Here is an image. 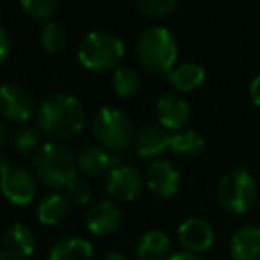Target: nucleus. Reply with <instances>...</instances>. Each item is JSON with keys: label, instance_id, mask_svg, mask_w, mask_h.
<instances>
[{"label": "nucleus", "instance_id": "obj_6", "mask_svg": "<svg viewBox=\"0 0 260 260\" xmlns=\"http://www.w3.org/2000/svg\"><path fill=\"white\" fill-rule=\"evenodd\" d=\"M91 128L98 145L114 153L123 152L134 139V126L126 112L111 105L98 109L91 121Z\"/></svg>", "mask_w": 260, "mask_h": 260}, {"label": "nucleus", "instance_id": "obj_8", "mask_svg": "<svg viewBox=\"0 0 260 260\" xmlns=\"http://www.w3.org/2000/svg\"><path fill=\"white\" fill-rule=\"evenodd\" d=\"M0 114L15 125H27L34 114V100L30 93L20 84H2L0 86Z\"/></svg>", "mask_w": 260, "mask_h": 260}, {"label": "nucleus", "instance_id": "obj_21", "mask_svg": "<svg viewBox=\"0 0 260 260\" xmlns=\"http://www.w3.org/2000/svg\"><path fill=\"white\" fill-rule=\"evenodd\" d=\"M48 260H94V248L86 237L70 235L55 242Z\"/></svg>", "mask_w": 260, "mask_h": 260}, {"label": "nucleus", "instance_id": "obj_30", "mask_svg": "<svg viewBox=\"0 0 260 260\" xmlns=\"http://www.w3.org/2000/svg\"><path fill=\"white\" fill-rule=\"evenodd\" d=\"M249 98L256 107H260V73L249 84Z\"/></svg>", "mask_w": 260, "mask_h": 260}, {"label": "nucleus", "instance_id": "obj_31", "mask_svg": "<svg viewBox=\"0 0 260 260\" xmlns=\"http://www.w3.org/2000/svg\"><path fill=\"white\" fill-rule=\"evenodd\" d=\"M166 260H202L196 253H191V251H178V253H173V255H170Z\"/></svg>", "mask_w": 260, "mask_h": 260}, {"label": "nucleus", "instance_id": "obj_19", "mask_svg": "<svg viewBox=\"0 0 260 260\" xmlns=\"http://www.w3.org/2000/svg\"><path fill=\"white\" fill-rule=\"evenodd\" d=\"M171 251V239L162 230H148L138 239L134 253L138 260H166Z\"/></svg>", "mask_w": 260, "mask_h": 260}, {"label": "nucleus", "instance_id": "obj_28", "mask_svg": "<svg viewBox=\"0 0 260 260\" xmlns=\"http://www.w3.org/2000/svg\"><path fill=\"white\" fill-rule=\"evenodd\" d=\"M64 194L70 198V202L75 203V205H87L91 202V196H93V191H91V185L87 184L84 178L75 177L64 189Z\"/></svg>", "mask_w": 260, "mask_h": 260}, {"label": "nucleus", "instance_id": "obj_9", "mask_svg": "<svg viewBox=\"0 0 260 260\" xmlns=\"http://www.w3.org/2000/svg\"><path fill=\"white\" fill-rule=\"evenodd\" d=\"M145 187V178L128 164H118L105 175V191L116 202H134Z\"/></svg>", "mask_w": 260, "mask_h": 260}, {"label": "nucleus", "instance_id": "obj_25", "mask_svg": "<svg viewBox=\"0 0 260 260\" xmlns=\"http://www.w3.org/2000/svg\"><path fill=\"white\" fill-rule=\"evenodd\" d=\"M41 134L43 132L40 128H36V126L22 125L13 136V146H15V150L20 155L32 157L40 150V146L43 145L41 143Z\"/></svg>", "mask_w": 260, "mask_h": 260}, {"label": "nucleus", "instance_id": "obj_13", "mask_svg": "<svg viewBox=\"0 0 260 260\" xmlns=\"http://www.w3.org/2000/svg\"><path fill=\"white\" fill-rule=\"evenodd\" d=\"M159 125L170 132L185 128L191 119V104L180 93H166L155 105Z\"/></svg>", "mask_w": 260, "mask_h": 260}, {"label": "nucleus", "instance_id": "obj_7", "mask_svg": "<svg viewBox=\"0 0 260 260\" xmlns=\"http://www.w3.org/2000/svg\"><path fill=\"white\" fill-rule=\"evenodd\" d=\"M38 178L32 171L22 166H13L6 157L0 155V191L9 203L25 207L36 198Z\"/></svg>", "mask_w": 260, "mask_h": 260}, {"label": "nucleus", "instance_id": "obj_16", "mask_svg": "<svg viewBox=\"0 0 260 260\" xmlns=\"http://www.w3.org/2000/svg\"><path fill=\"white\" fill-rule=\"evenodd\" d=\"M2 249L11 260H29L36 251V237L25 223H13L2 237Z\"/></svg>", "mask_w": 260, "mask_h": 260}, {"label": "nucleus", "instance_id": "obj_5", "mask_svg": "<svg viewBox=\"0 0 260 260\" xmlns=\"http://www.w3.org/2000/svg\"><path fill=\"white\" fill-rule=\"evenodd\" d=\"M217 198L226 212L242 216L256 205L258 184L248 170L237 168L223 175L217 184Z\"/></svg>", "mask_w": 260, "mask_h": 260}, {"label": "nucleus", "instance_id": "obj_27", "mask_svg": "<svg viewBox=\"0 0 260 260\" xmlns=\"http://www.w3.org/2000/svg\"><path fill=\"white\" fill-rule=\"evenodd\" d=\"M180 0H136L139 13L148 18H164L177 9Z\"/></svg>", "mask_w": 260, "mask_h": 260}, {"label": "nucleus", "instance_id": "obj_35", "mask_svg": "<svg viewBox=\"0 0 260 260\" xmlns=\"http://www.w3.org/2000/svg\"><path fill=\"white\" fill-rule=\"evenodd\" d=\"M0 20H2V8H0Z\"/></svg>", "mask_w": 260, "mask_h": 260}, {"label": "nucleus", "instance_id": "obj_29", "mask_svg": "<svg viewBox=\"0 0 260 260\" xmlns=\"http://www.w3.org/2000/svg\"><path fill=\"white\" fill-rule=\"evenodd\" d=\"M11 50H13L11 36H9V32L4 27H0V64L8 61V57L11 55Z\"/></svg>", "mask_w": 260, "mask_h": 260}, {"label": "nucleus", "instance_id": "obj_14", "mask_svg": "<svg viewBox=\"0 0 260 260\" xmlns=\"http://www.w3.org/2000/svg\"><path fill=\"white\" fill-rule=\"evenodd\" d=\"M178 241H180L182 248L185 251L191 253H203L209 251L214 244V228L209 221L202 219V217H187L180 223L178 226Z\"/></svg>", "mask_w": 260, "mask_h": 260}, {"label": "nucleus", "instance_id": "obj_33", "mask_svg": "<svg viewBox=\"0 0 260 260\" xmlns=\"http://www.w3.org/2000/svg\"><path fill=\"white\" fill-rule=\"evenodd\" d=\"M4 141H6V130L2 126V123H0V148L4 146Z\"/></svg>", "mask_w": 260, "mask_h": 260}, {"label": "nucleus", "instance_id": "obj_22", "mask_svg": "<svg viewBox=\"0 0 260 260\" xmlns=\"http://www.w3.org/2000/svg\"><path fill=\"white\" fill-rule=\"evenodd\" d=\"M203 146H205L203 138L192 128L177 130L170 138V152H173L180 159H196L203 152Z\"/></svg>", "mask_w": 260, "mask_h": 260}, {"label": "nucleus", "instance_id": "obj_18", "mask_svg": "<svg viewBox=\"0 0 260 260\" xmlns=\"http://www.w3.org/2000/svg\"><path fill=\"white\" fill-rule=\"evenodd\" d=\"M72 210V202L62 191H52L40 200L36 209L38 221L47 226H55L68 217Z\"/></svg>", "mask_w": 260, "mask_h": 260}, {"label": "nucleus", "instance_id": "obj_20", "mask_svg": "<svg viewBox=\"0 0 260 260\" xmlns=\"http://www.w3.org/2000/svg\"><path fill=\"white\" fill-rule=\"evenodd\" d=\"M166 79L178 93H191V91L202 87V84L207 79V72L198 62H184V64L173 66Z\"/></svg>", "mask_w": 260, "mask_h": 260}, {"label": "nucleus", "instance_id": "obj_17", "mask_svg": "<svg viewBox=\"0 0 260 260\" xmlns=\"http://www.w3.org/2000/svg\"><path fill=\"white\" fill-rule=\"evenodd\" d=\"M230 255L234 260H260V226L244 224L230 239Z\"/></svg>", "mask_w": 260, "mask_h": 260}, {"label": "nucleus", "instance_id": "obj_2", "mask_svg": "<svg viewBox=\"0 0 260 260\" xmlns=\"http://www.w3.org/2000/svg\"><path fill=\"white\" fill-rule=\"evenodd\" d=\"M77 155L61 141L43 143L32 155V173L38 182L54 191H64L77 177Z\"/></svg>", "mask_w": 260, "mask_h": 260}, {"label": "nucleus", "instance_id": "obj_4", "mask_svg": "<svg viewBox=\"0 0 260 260\" xmlns=\"http://www.w3.org/2000/svg\"><path fill=\"white\" fill-rule=\"evenodd\" d=\"M125 57V43L109 30H93L80 40L77 59L89 72H111Z\"/></svg>", "mask_w": 260, "mask_h": 260}, {"label": "nucleus", "instance_id": "obj_34", "mask_svg": "<svg viewBox=\"0 0 260 260\" xmlns=\"http://www.w3.org/2000/svg\"><path fill=\"white\" fill-rule=\"evenodd\" d=\"M0 260H11V258L8 256V253H6L2 248H0Z\"/></svg>", "mask_w": 260, "mask_h": 260}, {"label": "nucleus", "instance_id": "obj_12", "mask_svg": "<svg viewBox=\"0 0 260 260\" xmlns=\"http://www.w3.org/2000/svg\"><path fill=\"white\" fill-rule=\"evenodd\" d=\"M170 138L171 132L164 126L148 123L141 126L134 134V150L141 159L145 160H159L164 153L170 150Z\"/></svg>", "mask_w": 260, "mask_h": 260}, {"label": "nucleus", "instance_id": "obj_15", "mask_svg": "<svg viewBox=\"0 0 260 260\" xmlns=\"http://www.w3.org/2000/svg\"><path fill=\"white\" fill-rule=\"evenodd\" d=\"M119 164V159L114 152H109L100 145L84 146L77 155V170L87 177H102L107 175L114 166Z\"/></svg>", "mask_w": 260, "mask_h": 260}, {"label": "nucleus", "instance_id": "obj_1", "mask_svg": "<svg viewBox=\"0 0 260 260\" xmlns=\"http://www.w3.org/2000/svg\"><path fill=\"white\" fill-rule=\"evenodd\" d=\"M38 126L55 141H66L79 136L86 125L82 102L70 93H52L36 109Z\"/></svg>", "mask_w": 260, "mask_h": 260}, {"label": "nucleus", "instance_id": "obj_3", "mask_svg": "<svg viewBox=\"0 0 260 260\" xmlns=\"http://www.w3.org/2000/svg\"><path fill=\"white\" fill-rule=\"evenodd\" d=\"M136 54L146 72L153 75H168L178 57V43L170 29L152 25L143 30L136 45Z\"/></svg>", "mask_w": 260, "mask_h": 260}, {"label": "nucleus", "instance_id": "obj_11", "mask_svg": "<svg viewBox=\"0 0 260 260\" xmlns=\"http://www.w3.org/2000/svg\"><path fill=\"white\" fill-rule=\"evenodd\" d=\"M123 210L112 200L94 202L86 212V228L96 237L111 235L121 226Z\"/></svg>", "mask_w": 260, "mask_h": 260}, {"label": "nucleus", "instance_id": "obj_10", "mask_svg": "<svg viewBox=\"0 0 260 260\" xmlns=\"http://www.w3.org/2000/svg\"><path fill=\"white\" fill-rule=\"evenodd\" d=\"M145 184L148 191L157 198H173L182 184V177L178 170L170 160H153L145 175Z\"/></svg>", "mask_w": 260, "mask_h": 260}, {"label": "nucleus", "instance_id": "obj_26", "mask_svg": "<svg viewBox=\"0 0 260 260\" xmlns=\"http://www.w3.org/2000/svg\"><path fill=\"white\" fill-rule=\"evenodd\" d=\"M23 13L40 22H50L59 9V0H20Z\"/></svg>", "mask_w": 260, "mask_h": 260}, {"label": "nucleus", "instance_id": "obj_24", "mask_svg": "<svg viewBox=\"0 0 260 260\" xmlns=\"http://www.w3.org/2000/svg\"><path fill=\"white\" fill-rule=\"evenodd\" d=\"M40 45L48 54H61L68 47V34L57 22H45L40 30Z\"/></svg>", "mask_w": 260, "mask_h": 260}, {"label": "nucleus", "instance_id": "obj_32", "mask_svg": "<svg viewBox=\"0 0 260 260\" xmlns=\"http://www.w3.org/2000/svg\"><path fill=\"white\" fill-rule=\"evenodd\" d=\"M104 260H128V256L121 251H109L107 255L104 256Z\"/></svg>", "mask_w": 260, "mask_h": 260}, {"label": "nucleus", "instance_id": "obj_23", "mask_svg": "<svg viewBox=\"0 0 260 260\" xmlns=\"http://www.w3.org/2000/svg\"><path fill=\"white\" fill-rule=\"evenodd\" d=\"M112 91L119 98H134L141 91L139 73L126 66H118L112 73Z\"/></svg>", "mask_w": 260, "mask_h": 260}]
</instances>
